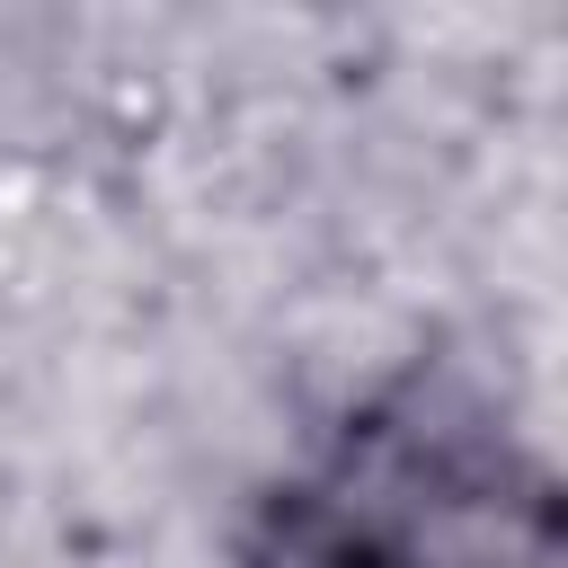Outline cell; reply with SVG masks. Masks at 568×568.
I'll return each mask as SVG.
<instances>
[{
	"label": "cell",
	"mask_w": 568,
	"mask_h": 568,
	"mask_svg": "<svg viewBox=\"0 0 568 568\" xmlns=\"http://www.w3.org/2000/svg\"><path fill=\"white\" fill-rule=\"evenodd\" d=\"M222 550L231 568H568V488L515 390L426 337L240 488Z\"/></svg>",
	"instance_id": "cell-1"
}]
</instances>
